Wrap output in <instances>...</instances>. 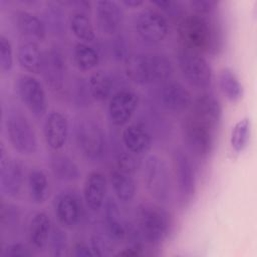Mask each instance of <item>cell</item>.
<instances>
[{"label":"cell","instance_id":"cell-1","mask_svg":"<svg viewBox=\"0 0 257 257\" xmlns=\"http://www.w3.org/2000/svg\"><path fill=\"white\" fill-rule=\"evenodd\" d=\"M182 47L202 55L216 52L221 43L220 31L211 15L185 14L178 24Z\"/></svg>","mask_w":257,"mask_h":257},{"label":"cell","instance_id":"cell-2","mask_svg":"<svg viewBox=\"0 0 257 257\" xmlns=\"http://www.w3.org/2000/svg\"><path fill=\"white\" fill-rule=\"evenodd\" d=\"M127 76L139 84H152L167 81L173 71L171 60L160 53H140L126 58Z\"/></svg>","mask_w":257,"mask_h":257},{"label":"cell","instance_id":"cell-3","mask_svg":"<svg viewBox=\"0 0 257 257\" xmlns=\"http://www.w3.org/2000/svg\"><path fill=\"white\" fill-rule=\"evenodd\" d=\"M137 229L144 241L152 246L164 243L173 229V217L157 204H143L137 213Z\"/></svg>","mask_w":257,"mask_h":257},{"label":"cell","instance_id":"cell-4","mask_svg":"<svg viewBox=\"0 0 257 257\" xmlns=\"http://www.w3.org/2000/svg\"><path fill=\"white\" fill-rule=\"evenodd\" d=\"M4 127L11 147L22 156H32L38 148L35 130L25 114L15 108L5 113Z\"/></svg>","mask_w":257,"mask_h":257},{"label":"cell","instance_id":"cell-5","mask_svg":"<svg viewBox=\"0 0 257 257\" xmlns=\"http://www.w3.org/2000/svg\"><path fill=\"white\" fill-rule=\"evenodd\" d=\"M144 186L149 195L160 203H167L173 195V181L167 163L157 155L148 156L143 165Z\"/></svg>","mask_w":257,"mask_h":257},{"label":"cell","instance_id":"cell-6","mask_svg":"<svg viewBox=\"0 0 257 257\" xmlns=\"http://www.w3.org/2000/svg\"><path fill=\"white\" fill-rule=\"evenodd\" d=\"M217 126L190 113L183 123L186 147L196 158L206 160L212 153Z\"/></svg>","mask_w":257,"mask_h":257},{"label":"cell","instance_id":"cell-7","mask_svg":"<svg viewBox=\"0 0 257 257\" xmlns=\"http://www.w3.org/2000/svg\"><path fill=\"white\" fill-rule=\"evenodd\" d=\"M74 139L79 152L86 160L90 162L102 160L106 142L105 135L97 121L88 117L78 119L75 124Z\"/></svg>","mask_w":257,"mask_h":257},{"label":"cell","instance_id":"cell-8","mask_svg":"<svg viewBox=\"0 0 257 257\" xmlns=\"http://www.w3.org/2000/svg\"><path fill=\"white\" fill-rule=\"evenodd\" d=\"M178 66L191 86L206 89L212 84L213 70L204 55L181 47L178 52Z\"/></svg>","mask_w":257,"mask_h":257},{"label":"cell","instance_id":"cell-9","mask_svg":"<svg viewBox=\"0 0 257 257\" xmlns=\"http://www.w3.org/2000/svg\"><path fill=\"white\" fill-rule=\"evenodd\" d=\"M17 94L28 111L39 118L47 113L48 100L42 83L33 75L21 74L16 81Z\"/></svg>","mask_w":257,"mask_h":257},{"label":"cell","instance_id":"cell-10","mask_svg":"<svg viewBox=\"0 0 257 257\" xmlns=\"http://www.w3.org/2000/svg\"><path fill=\"white\" fill-rule=\"evenodd\" d=\"M175 182L180 203L188 206L196 193V175L189 156L181 149H176L173 154Z\"/></svg>","mask_w":257,"mask_h":257},{"label":"cell","instance_id":"cell-11","mask_svg":"<svg viewBox=\"0 0 257 257\" xmlns=\"http://www.w3.org/2000/svg\"><path fill=\"white\" fill-rule=\"evenodd\" d=\"M135 27L141 39L148 43L162 42L168 36L170 30L167 17L159 10L150 7L138 13Z\"/></svg>","mask_w":257,"mask_h":257},{"label":"cell","instance_id":"cell-12","mask_svg":"<svg viewBox=\"0 0 257 257\" xmlns=\"http://www.w3.org/2000/svg\"><path fill=\"white\" fill-rule=\"evenodd\" d=\"M24 171L20 160L11 158L6 153L4 144L0 148V190L8 198L17 197L23 187Z\"/></svg>","mask_w":257,"mask_h":257},{"label":"cell","instance_id":"cell-13","mask_svg":"<svg viewBox=\"0 0 257 257\" xmlns=\"http://www.w3.org/2000/svg\"><path fill=\"white\" fill-rule=\"evenodd\" d=\"M139 95L133 90L120 89L115 91L108 100L107 113L114 126H125L134 116L138 105Z\"/></svg>","mask_w":257,"mask_h":257},{"label":"cell","instance_id":"cell-14","mask_svg":"<svg viewBox=\"0 0 257 257\" xmlns=\"http://www.w3.org/2000/svg\"><path fill=\"white\" fill-rule=\"evenodd\" d=\"M54 213L58 223L67 229L77 227L83 218V206L77 194L65 191L54 199Z\"/></svg>","mask_w":257,"mask_h":257},{"label":"cell","instance_id":"cell-15","mask_svg":"<svg viewBox=\"0 0 257 257\" xmlns=\"http://www.w3.org/2000/svg\"><path fill=\"white\" fill-rule=\"evenodd\" d=\"M158 96L167 110L175 113L186 111L192 106L193 97L189 89L181 82L167 80L160 86Z\"/></svg>","mask_w":257,"mask_h":257},{"label":"cell","instance_id":"cell-16","mask_svg":"<svg viewBox=\"0 0 257 257\" xmlns=\"http://www.w3.org/2000/svg\"><path fill=\"white\" fill-rule=\"evenodd\" d=\"M69 133V125L66 116L58 111L52 110L45 115L43 122V137L47 147L58 152L66 144Z\"/></svg>","mask_w":257,"mask_h":257},{"label":"cell","instance_id":"cell-17","mask_svg":"<svg viewBox=\"0 0 257 257\" xmlns=\"http://www.w3.org/2000/svg\"><path fill=\"white\" fill-rule=\"evenodd\" d=\"M41 72L51 90L60 91L63 89L66 79V63L59 50L50 49L43 54Z\"/></svg>","mask_w":257,"mask_h":257},{"label":"cell","instance_id":"cell-18","mask_svg":"<svg viewBox=\"0 0 257 257\" xmlns=\"http://www.w3.org/2000/svg\"><path fill=\"white\" fill-rule=\"evenodd\" d=\"M94 14L99 29L106 35H112L117 32L123 20L121 4L112 0L94 2Z\"/></svg>","mask_w":257,"mask_h":257},{"label":"cell","instance_id":"cell-19","mask_svg":"<svg viewBox=\"0 0 257 257\" xmlns=\"http://www.w3.org/2000/svg\"><path fill=\"white\" fill-rule=\"evenodd\" d=\"M133 170L134 167L132 166L117 163L109 173V182L113 194L122 203L131 202L137 192Z\"/></svg>","mask_w":257,"mask_h":257},{"label":"cell","instance_id":"cell-20","mask_svg":"<svg viewBox=\"0 0 257 257\" xmlns=\"http://www.w3.org/2000/svg\"><path fill=\"white\" fill-rule=\"evenodd\" d=\"M106 186V178L101 172L93 171L87 175L83 185V200L90 211L97 212L103 206Z\"/></svg>","mask_w":257,"mask_h":257},{"label":"cell","instance_id":"cell-21","mask_svg":"<svg viewBox=\"0 0 257 257\" xmlns=\"http://www.w3.org/2000/svg\"><path fill=\"white\" fill-rule=\"evenodd\" d=\"M121 141L125 150L133 155H143L152 146L149 132L139 123L126 124L121 132Z\"/></svg>","mask_w":257,"mask_h":257},{"label":"cell","instance_id":"cell-22","mask_svg":"<svg viewBox=\"0 0 257 257\" xmlns=\"http://www.w3.org/2000/svg\"><path fill=\"white\" fill-rule=\"evenodd\" d=\"M103 216V227L107 234L114 240V242L123 241L127 235V228L119 207L113 199L107 198L106 201H104Z\"/></svg>","mask_w":257,"mask_h":257},{"label":"cell","instance_id":"cell-23","mask_svg":"<svg viewBox=\"0 0 257 257\" xmlns=\"http://www.w3.org/2000/svg\"><path fill=\"white\" fill-rule=\"evenodd\" d=\"M51 230V220L45 212L34 214L28 225V241L31 248L43 250L47 246Z\"/></svg>","mask_w":257,"mask_h":257},{"label":"cell","instance_id":"cell-24","mask_svg":"<svg viewBox=\"0 0 257 257\" xmlns=\"http://www.w3.org/2000/svg\"><path fill=\"white\" fill-rule=\"evenodd\" d=\"M191 113L219 127L222 118V106L214 94L203 93L192 103Z\"/></svg>","mask_w":257,"mask_h":257},{"label":"cell","instance_id":"cell-25","mask_svg":"<svg viewBox=\"0 0 257 257\" xmlns=\"http://www.w3.org/2000/svg\"><path fill=\"white\" fill-rule=\"evenodd\" d=\"M16 25L20 34L30 41H42L46 36L44 21L29 11L22 10L17 13Z\"/></svg>","mask_w":257,"mask_h":257},{"label":"cell","instance_id":"cell-26","mask_svg":"<svg viewBox=\"0 0 257 257\" xmlns=\"http://www.w3.org/2000/svg\"><path fill=\"white\" fill-rule=\"evenodd\" d=\"M50 169L53 176L62 182H75L80 177L78 165L66 154L55 152L50 158Z\"/></svg>","mask_w":257,"mask_h":257},{"label":"cell","instance_id":"cell-27","mask_svg":"<svg viewBox=\"0 0 257 257\" xmlns=\"http://www.w3.org/2000/svg\"><path fill=\"white\" fill-rule=\"evenodd\" d=\"M17 60L25 70L37 74L42 69L43 53L36 42L26 40L18 46Z\"/></svg>","mask_w":257,"mask_h":257},{"label":"cell","instance_id":"cell-28","mask_svg":"<svg viewBox=\"0 0 257 257\" xmlns=\"http://www.w3.org/2000/svg\"><path fill=\"white\" fill-rule=\"evenodd\" d=\"M114 82L115 80L112 75L106 71L99 70L92 73L86 79L90 98L96 101H102L110 97L113 94Z\"/></svg>","mask_w":257,"mask_h":257},{"label":"cell","instance_id":"cell-29","mask_svg":"<svg viewBox=\"0 0 257 257\" xmlns=\"http://www.w3.org/2000/svg\"><path fill=\"white\" fill-rule=\"evenodd\" d=\"M68 25L72 34L81 42L89 43L96 37L92 22L85 11L77 10L71 13Z\"/></svg>","mask_w":257,"mask_h":257},{"label":"cell","instance_id":"cell-30","mask_svg":"<svg viewBox=\"0 0 257 257\" xmlns=\"http://www.w3.org/2000/svg\"><path fill=\"white\" fill-rule=\"evenodd\" d=\"M27 187L29 198L34 204H42L49 197V181L42 170L33 169L30 171Z\"/></svg>","mask_w":257,"mask_h":257},{"label":"cell","instance_id":"cell-31","mask_svg":"<svg viewBox=\"0 0 257 257\" xmlns=\"http://www.w3.org/2000/svg\"><path fill=\"white\" fill-rule=\"evenodd\" d=\"M219 85L223 94L232 102H237L243 97V85L236 73L229 67L221 69L219 74Z\"/></svg>","mask_w":257,"mask_h":257},{"label":"cell","instance_id":"cell-32","mask_svg":"<svg viewBox=\"0 0 257 257\" xmlns=\"http://www.w3.org/2000/svg\"><path fill=\"white\" fill-rule=\"evenodd\" d=\"M73 60L79 70L90 71L97 67L99 55L88 43L78 42L73 48Z\"/></svg>","mask_w":257,"mask_h":257},{"label":"cell","instance_id":"cell-33","mask_svg":"<svg viewBox=\"0 0 257 257\" xmlns=\"http://www.w3.org/2000/svg\"><path fill=\"white\" fill-rule=\"evenodd\" d=\"M44 23L50 33L57 36L64 34L66 21L62 7L57 3H47L44 9Z\"/></svg>","mask_w":257,"mask_h":257},{"label":"cell","instance_id":"cell-34","mask_svg":"<svg viewBox=\"0 0 257 257\" xmlns=\"http://www.w3.org/2000/svg\"><path fill=\"white\" fill-rule=\"evenodd\" d=\"M251 136V120L248 117H244L238 120L232 127L230 136L231 149L237 153H242L248 146Z\"/></svg>","mask_w":257,"mask_h":257},{"label":"cell","instance_id":"cell-35","mask_svg":"<svg viewBox=\"0 0 257 257\" xmlns=\"http://www.w3.org/2000/svg\"><path fill=\"white\" fill-rule=\"evenodd\" d=\"M90 246L94 256L110 255L114 249V240L107 234L104 227H102L99 231L92 235Z\"/></svg>","mask_w":257,"mask_h":257},{"label":"cell","instance_id":"cell-36","mask_svg":"<svg viewBox=\"0 0 257 257\" xmlns=\"http://www.w3.org/2000/svg\"><path fill=\"white\" fill-rule=\"evenodd\" d=\"M47 246L51 256H65L67 253V236L65 232L58 227H52Z\"/></svg>","mask_w":257,"mask_h":257},{"label":"cell","instance_id":"cell-37","mask_svg":"<svg viewBox=\"0 0 257 257\" xmlns=\"http://www.w3.org/2000/svg\"><path fill=\"white\" fill-rule=\"evenodd\" d=\"M1 225L3 229H15L20 222L19 209L11 204H2L1 206Z\"/></svg>","mask_w":257,"mask_h":257},{"label":"cell","instance_id":"cell-38","mask_svg":"<svg viewBox=\"0 0 257 257\" xmlns=\"http://www.w3.org/2000/svg\"><path fill=\"white\" fill-rule=\"evenodd\" d=\"M13 48L10 40L4 35H0V68L6 73L13 67Z\"/></svg>","mask_w":257,"mask_h":257},{"label":"cell","instance_id":"cell-39","mask_svg":"<svg viewBox=\"0 0 257 257\" xmlns=\"http://www.w3.org/2000/svg\"><path fill=\"white\" fill-rule=\"evenodd\" d=\"M152 4L156 6L162 14L166 17L179 18L181 19L186 13L184 11V6L179 1H153Z\"/></svg>","mask_w":257,"mask_h":257},{"label":"cell","instance_id":"cell-40","mask_svg":"<svg viewBox=\"0 0 257 257\" xmlns=\"http://www.w3.org/2000/svg\"><path fill=\"white\" fill-rule=\"evenodd\" d=\"M189 6L193 13L212 15L218 6V2L214 0H194L189 2Z\"/></svg>","mask_w":257,"mask_h":257},{"label":"cell","instance_id":"cell-41","mask_svg":"<svg viewBox=\"0 0 257 257\" xmlns=\"http://www.w3.org/2000/svg\"><path fill=\"white\" fill-rule=\"evenodd\" d=\"M33 253L28 248L25 244L20 243V242H15V243H10L8 244L4 249H3V256H11V257H26V256H31Z\"/></svg>","mask_w":257,"mask_h":257},{"label":"cell","instance_id":"cell-42","mask_svg":"<svg viewBox=\"0 0 257 257\" xmlns=\"http://www.w3.org/2000/svg\"><path fill=\"white\" fill-rule=\"evenodd\" d=\"M72 255L75 257H81V256L92 257V256H94V253H93L90 245H88L84 242H78L73 246Z\"/></svg>","mask_w":257,"mask_h":257},{"label":"cell","instance_id":"cell-43","mask_svg":"<svg viewBox=\"0 0 257 257\" xmlns=\"http://www.w3.org/2000/svg\"><path fill=\"white\" fill-rule=\"evenodd\" d=\"M121 5H124L125 7L130 8H139L142 5L145 4V1H140V0H124L119 2Z\"/></svg>","mask_w":257,"mask_h":257}]
</instances>
